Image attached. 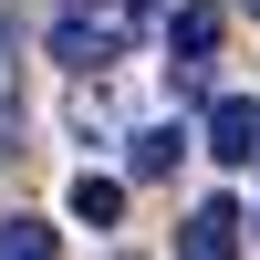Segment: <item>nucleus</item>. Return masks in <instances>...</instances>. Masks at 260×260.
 Returning <instances> with one entry per match:
<instances>
[{"instance_id":"obj_11","label":"nucleus","mask_w":260,"mask_h":260,"mask_svg":"<svg viewBox=\"0 0 260 260\" xmlns=\"http://www.w3.org/2000/svg\"><path fill=\"white\" fill-rule=\"evenodd\" d=\"M250 167H260V156H250Z\"/></svg>"},{"instance_id":"obj_9","label":"nucleus","mask_w":260,"mask_h":260,"mask_svg":"<svg viewBox=\"0 0 260 260\" xmlns=\"http://www.w3.org/2000/svg\"><path fill=\"white\" fill-rule=\"evenodd\" d=\"M11 136H21V62H11V42H0V156H11Z\"/></svg>"},{"instance_id":"obj_6","label":"nucleus","mask_w":260,"mask_h":260,"mask_svg":"<svg viewBox=\"0 0 260 260\" xmlns=\"http://www.w3.org/2000/svg\"><path fill=\"white\" fill-rule=\"evenodd\" d=\"M73 219L83 229H115L125 219V177H94V167H83V177H73Z\"/></svg>"},{"instance_id":"obj_4","label":"nucleus","mask_w":260,"mask_h":260,"mask_svg":"<svg viewBox=\"0 0 260 260\" xmlns=\"http://www.w3.org/2000/svg\"><path fill=\"white\" fill-rule=\"evenodd\" d=\"M187 146H198L187 125H146V136L125 146V177H136V187H156V177H177V156H187Z\"/></svg>"},{"instance_id":"obj_3","label":"nucleus","mask_w":260,"mask_h":260,"mask_svg":"<svg viewBox=\"0 0 260 260\" xmlns=\"http://www.w3.org/2000/svg\"><path fill=\"white\" fill-rule=\"evenodd\" d=\"M177 250L187 260H229V250H240V208H229V198H198L187 229H177Z\"/></svg>"},{"instance_id":"obj_2","label":"nucleus","mask_w":260,"mask_h":260,"mask_svg":"<svg viewBox=\"0 0 260 260\" xmlns=\"http://www.w3.org/2000/svg\"><path fill=\"white\" fill-rule=\"evenodd\" d=\"M208 156L219 167H250L260 156V104L250 94H208Z\"/></svg>"},{"instance_id":"obj_7","label":"nucleus","mask_w":260,"mask_h":260,"mask_svg":"<svg viewBox=\"0 0 260 260\" xmlns=\"http://www.w3.org/2000/svg\"><path fill=\"white\" fill-rule=\"evenodd\" d=\"M52 250H62L52 219H0V260H52Z\"/></svg>"},{"instance_id":"obj_8","label":"nucleus","mask_w":260,"mask_h":260,"mask_svg":"<svg viewBox=\"0 0 260 260\" xmlns=\"http://www.w3.org/2000/svg\"><path fill=\"white\" fill-rule=\"evenodd\" d=\"M73 136H94V146L115 136V94H104L94 73H83V94H73Z\"/></svg>"},{"instance_id":"obj_10","label":"nucleus","mask_w":260,"mask_h":260,"mask_svg":"<svg viewBox=\"0 0 260 260\" xmlns=\"http://www.w3.org/2000/svg\"><path fill=\"white\" fill-rule=\"evenodd\" d=\"M240 240H260V219H240Z\"/></svg>"},{"instance_id":"obj_5","label":"nucleus","mask_w":260,"mask_h":260,"mask_svg":"<svg viewBox=\"0 0 260 260\" xmlns=\"http://www.w3.org/2000/svg\"><path fill=\"white\" fill-rule=\"evenodd\" d=\"M219 31H229V11H219V0L167 11V52H177V62H208V52H219Z\"/></svg>"},{"instance_id":"obj_1","label":"nucleus","mask_w":260,"mask_h":260,"mask_svg":"<svg viewBox=\"0 0 260 260\" xmlns=\"http://www.w3.org/2000/svg\"><path fill=\"white\" fill-rule=\"evenodd\" d=\"M136 31H146V0H52V62H73V73L125 62Z\"/></svg>"}]
</instances>
